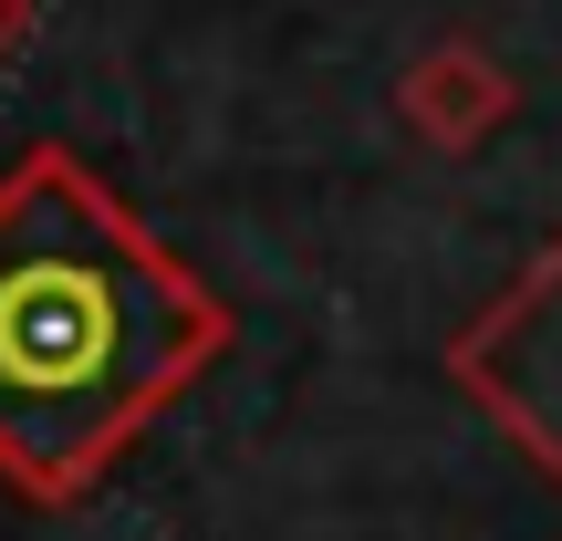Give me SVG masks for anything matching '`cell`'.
<instances>
[{
    "label": "cell",
    "instance_id": "277c9868",
    "mask_svg": "<svg viewBox=\"0 0 562 541\" xmlns=\"http://www.w3.org/2000/svg\"><path fill=\"white\" fill-rule=\"evenodd\" d=\"M21 32H32V0H0V63L21 53Z\"/></svg>",
    "mask_w": 562,
    "mask_h": 541
},
{
    "label": "cell",
    "instance_id": "6da1fadb",
    "mask_svg": "<svg viewBox=\"0 0 562 541\" xmlns=\"http://www.w3.org/2000/svg\"><path fill=\"white\" fill-rule=\"evenodd\" d=\"M229 313L63 146L0 167V480L74 500L220 364Z\"/></svg>",
    "mask_w": 562,
    "mask_h": 541
},
{
    "label": "cell",
    "instance_id": "7a4b0ae2",
    "mask_svg": "<svg viewBox=\"0 0 562 541\" xmlns=\"http://www.w3.org/2000/svg\"><path fill=\"white\" fill-rule=\"evenodd\" d=\"M459 375L490 396V417H501L531 459L562 469V250L459 343Z\"/></svg>",
    "mask_w": 562,
    "mask_h": 541
},
{
    "label": "cell",
    "instance_id": "3957f363",
    "mask_svg": "<svg viewBox=\"0 0 562 541\" xmlns=\"http://www.w3.org/2000/svg\"><path fill=\"white\" fill-rule=\"evenodd\" d=\"M406 125H417L427 146H480L490 125L510 115V83H501V63L490 53H469V42H438V53L406 74Z\"/></svg>",
    "mask_w": 562,
    "mask_h": 541
}]
</instances>
